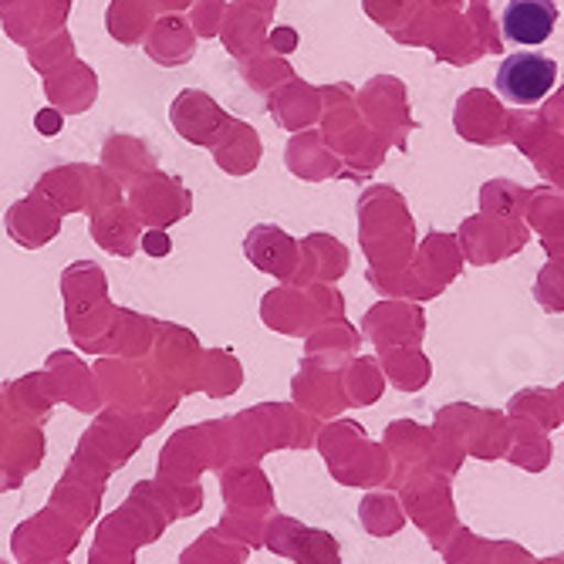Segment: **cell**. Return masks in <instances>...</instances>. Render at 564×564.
Wrapping results in <instances>:
<instances>
[{
    "instance_id": "cell-3",
    "label": "cell",
    "mask_w": 564,
    "mask_h": 564,
    "mask_svg": "<svg viewBox=\"0 0 564 564\" xmlns=\"http://www.w3.org/2000/svg\"><path fill=\"white\" fill-rule=\"evenodd\" d=\"M389 449L395 453L399 464L413 474V470H436L446 477H456V470L464 467V453H456L453 446H446L436 430H426L420 423H392L389 426Z\"/></svg>"
},
{
    "instance_id": "cell-9",
    "label": "cell",
    "mask_w": 564,
    "mask_h": 564,
    "mask_svg": "<svg viewBox=\"0 0 564 564\" xmlns=\"http://www.w3.org/2000/svg\"><path fill=\"white\" fill-rule=\"evenodd\" d=\"M362 521L372 534H395L405 518H402V510H399V500L389 497V494H376L362 503Z\"/></svg>"
},
{
    "instance_id": "cell-8",
    "label": "cell",
    "mask_w": 564,
    "mask_h": 564,
    "mask_svg": "<svg viewBox=\"0 0 564 564\" xmlns=\"http://www.w3.org/2000/svg\"><path fill=\"white\" fill-rule=\"evenodd\" d=\"M507 416L531 420V423H538L544 433H551V430H557V426H561V416H557V402H554V395H551V392H538V389L521 392V395L510 399V402H507Z\"/></svg>"
},
{
    "instance_id": "cell-6",
    "label": "cell",
    "mask_w": 564,
    "mask_h": 564,
    "mask_svg": "<svg viewBox=\"0 0 564 564\" xmlns=\"http://www.w3.org/2000/svg\"><path fill=\"white\" fill-rule=\"evenodd\" d=\"M557 24L554 0H507L503 34L514 44H544Z\"/></svg>"
},
{
    "instance_id": "cell-5",
    "label": "cell",
    "mask_w": 564,
    "mask_h": 564,
    "mask_svg": "<svg viewBox=\"0 0 564 564\" xmlns=\"http://www.w3.org/2000/svg\"><path fill=\"white\" fill-rule=\"evenodd\" d=\"M446 564H534V554L514 541L477 538L470 528L459 524L456 534L440 551Z\"/></svg>"
},
{
    "instance_id": "cell-1",
    "label": "cell",
    "mask_w": 564,
    "mask_h": 564,
    "mask_svg": "<svg viewBox=\"0 0 564 564\" xmlns=\"http://www.w3.org/2000/svg\"><path fill=\"white\" fill-rule=\"evenodd\" d=\"M436 436L464 456L477 459H503L510 443V426L503 413H487V409H474L467 402H453L436 413Z\"/></svg>"
},
{
    "instance_id": "cell-2",
    "label": "cell",
    "mask_w": 564,
    "mask_h": 564,
    "mask_svg": "<svg viewBox=\"0 0 564 564\" xmlns=\"http://www.w3.org/2000/svg\"><path fill=\"white\" fill-rule=\"evenodd\" d=\"M449 480L453 477L436 474V470H413L402 484V500H405L409 518L416 521V528H423V534L430 538L436 551H443L446 541L459 528Z\"/></svg>"
},
{
    "instance_id": "cell-7",
    "label": "cell",
    "mask_w": 564,
    "mask_h": 564,
    "mask_svg": "<svg viewBox=\"0 0 564 564\" xmlns=\"http://www.w3.org/2000/svg\"><path fill=\"white\" fill-rule=\"evenodd\" d=\"M510 426V443H507V464H514L528 474H541L551 467V456H554V446H551V436L531 423V420H521V416H510L507 420Z\"/></svg>"
},
{
    "instance_id": "cell-10",
    "label": "cell",
    "mask_w": 564,
    "mask_h": 564,
    "mask_svg": "<svg viewBox=\"0 0 564 564\" xmlns=\"http://www.w3.org/2000/svg\"><path fill=\"white\" fill-rule=\"evenodd\" d=\"M554 402H557V416H561V423H564V386L557 389V395H554Z\"/></svg>"
},
{
    "instance_id": "cell-4",
    "label": "cell",
    "mask_w": 564,
    "mask_h": 564,
    "mask_svg": "<svg viewBox=\"0 0 564 564\" xmlns=\"http://www.w3.org/2000/svg\"><path fill=\"white\" fill-rule=\"evenodd\" d=\"M554 78H557V65L551 58L521 51V55L503 58V65L497 68V91L507 101H514V106H538L554 88Z\"/></svg>"
}]
</instances>
